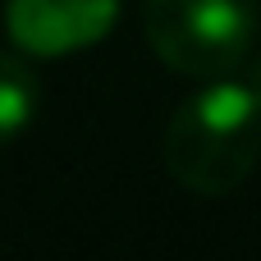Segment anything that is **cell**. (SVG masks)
Listing matches in <instances>:
<instances>
[{
  "label": "cell",
  "instance_id": "obj_1",
  "mask_svg": "<svg viewBox=\"0 0 261 261\" xmlns=\"http://www.w3.org/2000/svg\"><path fill=\"white\" fill-rule=\"evenodd\" d=\"M261 156V96L248 78H206L165 128V170L202 197L234 193Z\"/></svg>",
  "mask_w": 261,
  "mask_h": 261
},
{
  "label": "cell",
  "instance_id": "obj_2",
  "mask_svg": "<svg viewBox=\"0 0 261 261\" xmlns=\"http://www.w3.org/2000/svg\"><path fill=\"white\" fill-rule=\"evenodd\" d=\"M151 50L184 78L234 73L257 41V0H147Z\"/></svg>",
  "mask_w": 261,
  "mask_h": 261
},
{
  "label": "cell",
  "instance_id": "obj_3",
  "mask_svg": "<svg viewBox=\"0 0 261 261\" xmlns=\"http://www.w3.org/2000/svg\"><path fill=\"white\" fill-rule=\"evenodd\" d=\"M119 18V0H9L5 32L23 55L64 60L96 46Z\"/></svg>",
  "mask_w": 261,
  "mask_h": 261
},
{
  "label": "cell",
  "instance_id": "obj_4",
  "mask_svg": "<svg viewBox=\"0 0 261 261\" xmlns=\"http://www.w3.org/2000/svg\"><path fill=\"white\" fill-rule=\"evenodd\" d=\"M37 106H41V83H37V73H32L18 55L0 50V147H9V142L37 119Z\"/></svg>",
  "mask_w": 261,
  "mask_h": 261
},
{
  "label": "cell",
  "instance_id": "obj_5",
  "mask_svg": "<svg viewBox=\"0 0 261 261\" xmlns=\"http://www.w3.org/2000/svg\"><path fill=\"white\" fill-rule=\"evenodd\" d=\"M248 83L257 87V96H261V55H257V60H252V69H248Z\"/></svg>",
  "mask_w": 261,
  "mask_h": 261
}]
</instances>
